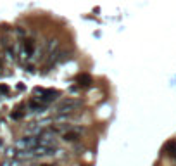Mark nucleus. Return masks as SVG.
<instances>
[{"label":"nucleus","instance_id":"obj_1","mask_svg":"<svg viewBox=\"0 0 176 166\" xmlns=\"http://www.w3.org/2000/svg\"><path fill=\"white\" fill-rule=\"evenodd\" d=\"M81 102H78V100H71V99H67V100H64L60 106H59V112H67V111H73L74 107H78Z\"/></svg>","mask_w":176,"mask_h":166},{"label":"nucleus","instance_id":"obj_2","mask_svg":"<svg viewBox=\"0 0 176 166\" xmlns=\"http://www.w3.org/2000/svg\"><path fill=\"white\" fill-rule=\"evenodd\" d=\"M76 81H78L79 85H83V87H88L92 83V76L90 74H79L78 78H76Z\"/></svg>","mask_w":176,"mask_h":166},{"label":"nucleus","instance_id":"obj_3","mask_svg":"<svg viewBox=\"0 0 176 166\" xmlns=\"http://www.w3.org/2000/svg\"><path fill=\"white\" fill-rule=\"evenodd\" d=\"M64 138L69 140V142H74V140H78L79 138V135L76 133V131H66V133H64Z\"/></svg>","mask_w":176,"mask_h":166},{"label":"nucleus","instance_id":"obj_4","mask_svg":"<svg viewBox=\"0 0 176 166\" xmlns=\"http://www.w3.org/2000/svg\"><path fill=\"white\" fill-rule=\"evenodd\" d=\"M168 154L171 158H176V142H169L168 144Z\"/></svg>","mask_w":176,"mask_h":166},{"label":"nucleus","instance_id":"obj_5","mask_svg":"<svg viewBox=\"0 0 176 166\" xmlns=\"http://www.w3.org/2000/svg\"><path fill=\"white\" fill-rule=\"evenodd\" d=\"M24 49H26V52H28V54H31V52H33V49H35V43H33L31 40H26Z\"/></svg>","mask_w":176,"mask_h":166},{"label":"nucleus","instance_id":"obj_6","mask_svg":"<svg viewBox=\"0 0 176 166\" xmlns=\"http://www.w3.org/2000/svg\"><path fill=\"white\" fill-rule=\"evenodd\" d=\"M41 166H55V165H41Z\"/></svg>","mask_w":176,"mask_h":166}]
</instances>
